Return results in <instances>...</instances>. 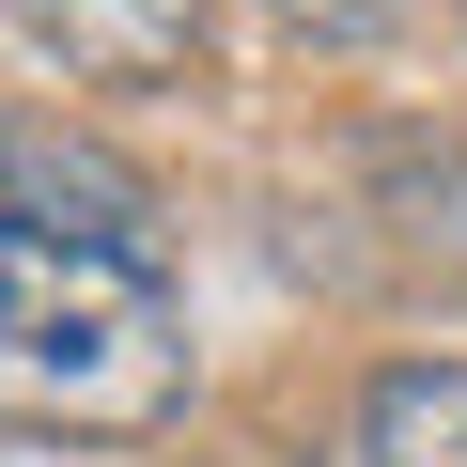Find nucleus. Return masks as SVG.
I'll list each match as a JSON object with an SVG mask.
<instances>
[{
    "label": "nucleus",
    "mask_w": 467,
    "mask_h": 467,
    "mask_svg": "<svg viewBox=\"0 0 467 467\" xmlns=\"http://www.w3.org/2000/svg\"><path fill=\"white\" fill-rule=\"evenodd\" d=\"M171 405H187V296H171V265L0 234V420L156 436Z\"/></svg>",
    "instance_id": "nucleus-1"
},
{
    "label": "nucleus",
    "mask_w": 467,
    "mask_h": 467,
    "mask_svg": "<svg viewBox=\"0 0 467 467\" xmlns=\"http://www.w3.org/2000/svg\"><path fill=\"white\" fill-rule=\"evenodd\" d=\"M0 234H47V250H140L156 265V187L140 156H109L63 109H0Z\"/></svg>",
    "instance_id": "nucleus-2"
},
{
    "label": "nucleus",
    "mask_w": 467,
    "mask_h": 467,
    "mask_svg": "<svg viewBox=\"0 0 467 467\" xmlns=\"http://www.w3.org/2000/svg\"><path fill=\"white\" fill-rule=\"evenodd\" d=\"M63 78H94V94H156V78H187V47H202V0H0Z\"/></svg>",
    "instance_id": "nucleus-3"
},
{
    "label": "nucleus",
    "mask_w": 467,
    "mask_h": 467,
    "mask_svg": "<svg viewBox=\"0 0 467 467\" xmlns=\"http://www.w3.org/2000/svg\"><path fill=\"white\" fill-rule=\"evenodd\" d=\"M374 218H389V250L467 281V140L451 125H389L374 140Z\"/></svg>",
    "instance_id": "nucleus-4"
},
{
    "label": "nucleus",
    "mask_w": 467,
    "mask_h": 467,
    "mask_svg": "<svg viewBox=\"0 0 467 467\" xmlns=\"http://www.w3.org/2000/svg\"><path fill=\"white\" fill-rule=\"evenodd\" d=\"M358 467H467V358H389L358 389Z\"/></svg>",
    "instance_id": "nucleus-5"
},
{
    "label": "nucleus",
    "mask_w": 467,
    "mask_h": 467,
    "mask_svg": "<svg viewBox=\"0 0 467 467\" xmlns=\"http://www.w3.org/2000/svg\"><path fill=\"white\" fill-rule=\"evenodd\" d=\"M265 16H296V32H327V47H358V32H389L405 0H265Z\"/></svg>",
    "instance_id": "nucleus-6"
}]
</instances>
